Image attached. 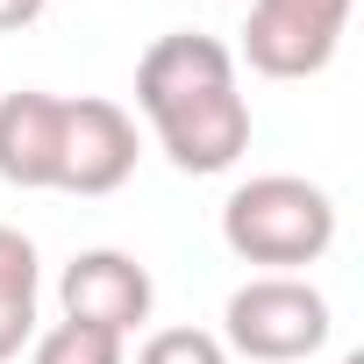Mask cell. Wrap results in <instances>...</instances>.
Listing matches in <instances>:
<instances>
[{"label":"cell","mask_w":364,"mask_h":364,"mask_svg":"<svg viewBox=\"0 0 364 364\" xmlns=\"http://www.w3.org/2000/svg\"><path fill=\"white\" fill-rule=\"evenodd\" d=\"M136 107L150 114L164 157L193 178L229 171L250 150V100L236 79V50L200 29H171L136 65Z\"/></svg>","instance_id":"cell-1"},{"label":"cell","mask_w":364,"mask_h":364,"mask_svg":"<svg viewBox=\"0 0 364 364\" xmlns=\"http://www.w3.org/2000/svg\"><path fill=\"white\" fill-rule=\"evenodd\" d=\"M222 243L243 264L264 272H300L314 257H328L336 243V200L300 171H264L222 200Z\"/></svg>","instance_id":"cell-2"},{"label":"cell","mask_w":364,"mask_h":364,"mask_svg":"<svg viewBox=\"0 0 364 364\" xmlns=\"http://www.w3.org/2000/svg\"><path fill=\"white\" fill-rule=\"evenodd\" d=\"M328 328H336V314H328L321 286H307L293 272H264V279L236 286L222 307V343L257 364H300L328 343Z\"/></svg>","instance_id":"cell-3"},{"label":"cell","mask_w":364,"mask_h":364,"mask_svg":"<svg viewBox=\"0 0 364 364\" xmlns=\"http://www.w3.org/2000/svg\"><path fill=\"white\" fill-rule=\"evenodd\" d=\"M343 29H350V0H250L243 58L264 79H314L328 72Z\"/></svg>","instance_id":"cell-4"},{"label":"cell","mask_w":364,"mask_h":364,"mask_svg":"<svg viewBox=\"0 0 364 364\" xmlns=\"http://www.w3.org/2000/svg\"><path fill=\"white\" fill-rule=\"evenodd\" d=\"M136 171V122L129 107L86 93V100H65V143H58V193H79V200H100L114 193L122 178Z\"/></svg>","instance_id":"cell-5"},{"label":"cell","mask_w":364,"mask_h":364,"mask_svg":"<svg viewBox=\"0 0 364 364\" xmlns=\"http://www.w3.org/2000/svg\"><path fill=\"white\" fill-rule=\"evenodd\" d=\"M58 300H65V321H86V328H107V336H129L136 321H150V272L129 257V250H79L58 279Z\"/></svg>","instance_id":"cell-6"},{"label":"cell","mask_w":364,"mask_h":364,"mask_svg":"<svg viewBox=\"0 0 364 364\" xmlns=\"http://www.w3.org/2000/svg\"><path fill=\"white\" fill-rule=\"evenodd\" d=\"M58 143H65V100L43 86H22L0 100V178L22 193H58Z\"/></svg>","instance_id":"cell-7"},{"label":"cell","mask_w":364,"mask_h":364,"mask_svg":"<svg viewBox=\"0 0 364 364\" xmlns=\"http://www.w3.org/2000/svg\"><path fill=\"white\" fill-rule=\"evenodd\" d=\"M36 243L0 222V364L22 357V343H36Z\"/></svg>","instance_id":"cell-8"},{"label":"cell","mask_w":364,"mask_h":364,"mask_svg":"<svg viewBox=\"0 0 364 364\" xmlns=\"http://www.w3.org/2000/svg\"><path fill=\"white\" fill-rule=\"evenodd\" d=\"M29 364H122V336L86 328V321H58L29 343Z\"/></svg>","instance_id":"cell-9"},{"label":"cell","mask_w":364,"mask_h":364,"mask_svg":"<svg viewBox=\"0 0 364 364\" xmlns=\"http://www.w3.org/2000/svg\"><path fill=\"white\" fill-rule=\"evenodd\" d=\"M136 364H229V350H222V336H208V328H157V336L136 350Z\"/></svg>","instance_id":"cell-10"},{"label":"cell","mask_w":364,"mask_h":364,"mask_svg":"<svg viewBox=\"0 0 364 364\" xmlns=\"http://www.w3.org/2000/svg\"><path fill=\"white\" fill-rule=\"evenodd\" d=\"M50 8V0H0V36H15V29H29L36 15Z\"/></svg>","instance_id":"cell-11"}]
</instances>
